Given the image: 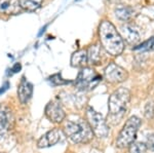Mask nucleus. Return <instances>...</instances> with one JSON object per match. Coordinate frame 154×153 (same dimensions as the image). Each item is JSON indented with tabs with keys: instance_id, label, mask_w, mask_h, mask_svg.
I'll list each match as a JSON object with an SVG mask.
<instances>
[{
	"instance_id": "1",
	"label": "nucleus",
	"mask_w": 154,
	"mask_h": 153,
	"mask_svg": "<svg viewBox=\"0 0 154 153\" xmlns=\"http://www.w3.org/2000/svg\"><path fill=\"white\" fill-rule=\"evenodd\" d=\"M99 39L102 48L108 55L118 57L125 50V41L111 22L106 20L101 22L99 26Z\"/></svg>"
},
{
	"instance_id": "2",
	"label": "nucleus",
	"mask_w": 154,
	"mask_h": 153,
	"mask_svg": "<svg viewBox=\"0 0 154 153\" xmlns=\"http://www.w3.org/2000/svg\"><path fill=\"white\" fill-rule=\"evenodd\" d=\"M131 92L125 87L117 88L111 93L108 100V121L117 124L125 115L131 102Z\"/></svg>"
},
{
	"instance_id": "3",
	"label": "nucleus",
	"mask_w": 154,
	"mask_h": 153,
	"mask_svg": "<svg viewBox=\"0 0 154 153\" xmlns=\"http://www.w3.org/2000/svg\"><path fill=\"white\" fill-rule=\"evenodd\" d=\"M63 132L66 137L76 144H88L95 136L86 120L82 118L67 120L63 127Z\"/></svg>"
},
{
	"instance_id": "4",
	"label": "nucleus",
	"mask_w": 154,
	"mask_h": 153,
	"mask_svg": "<svg viewBox=\"0 0 154 153\" xmlns=\"http://www.w3.org/2000/svg\"><path fill=\"white\" fill-rule=\"evenodd\" d=\"M141 123V119L137 116H131L128 118L116 138V146L118 148L130 147L135 142Z\"/></svg>"
},
{
	"instance_id": "5",
	"label": "nucleus",
	"mask_w": 154,
	"mask_h": 153,
	"mask_svg": "<svg viewBox=\"0 0 154 153\" xmlns=\"http://www.w3.org/2000/svg\"><path fill=\"white\" fill-rule=\"evenodd\" d=\"M86 122L88 123L89 127L93 130L94 135L98 138H106L109 135V125L107 120L104 118L101 113L97 111L91 107H88L86 109L85 113Z\"/></svg>"
},
{
	"instance_id": "6",
	"label": "nucleus",
	"mask_w": 154,
	"mask_h": 153,
	"mask_svg": "<svg viewBox=\"0 0 154 153\" xmlns=\"http://www.w3.org/2000/svg\"><path fill=\"white\" fill-rule=\"evenodd\" d=\"M101 81V76L96 72L94 68L83 67L75 80V85L80 90H94Z\"/></svg>"
},
{
	"instance_id": "7",
	"label": "nucleus",
	"mask_w": 154,
	"mask_h": 153,
	"mask_svg": "<svg viewBox=\"0 0 154 153\" xmlns=\"http://www.w3.org/2000/svg\"><path fill=\"white\" fill-rule=\"evenodd\" d=\"M44 114L49 121L54 123V124L62 123L66 118V112L58 99H54L46 104L45 109H44Z\"/></svg>"
},
{
	"instance_id": "8",
	"label": "nucleus",
	"mask_w": 154,
	"mask_h": 153,
	"mask_svg": "<svg viewBox=\"0 0 154 153\" xmlns=\"http://www.w3.org/2000/svg\"><path fill=\"white\" fill-rule=\"evenodd\" d=\"M128 77V73L125 68L116 63H110L104 70V78L112 84H118L125 81Z\"/></svg>"
},
{
	"instance_id": "9",
	"label": "nucleus",
	"mask_w": 154,
	"mask_h": 153,
	"mask_svg": "<svg viewBox=\"0 0 154 153\" xmlns=\"http://www.w3.org/2000/svg\"><path fill=\"white\" fill-rule=\"evenodd\" d=\"M62 133L59 129H54L48 130V133H45L43 136H41L39 138V140L37 141V147L38 148H48L51 147L54 145H56L57 143L60 142L61 140Z\"/></svg>"
},
{
	"instance_id": "10",
	"label": "nucleus",
	"mask_w": 154,
	"mask_h": 153,
	"mask_svg": "<svg viewBox=\"0 0 154 153\" xmlns=\"http://www.w3.org/2000/svg\"><path fill=\"white\" fill-rule=\"evenodd\" d=\"M120 36L123 41H126V43L131 45H136L137 43L140 42L141 36L139 31L131 24H125L120 27Z\"/></svg>"
},
{
	"instance_id": "11",
	"label": "nucleus",
	"mask_w": 154,
	"mask_h": 153,
	"mask_svg": "<svg viewBox=\"0 0 154 153\" xmlns=\"http://www.w3.org/2000/svg\"><path fill=\"white\" fill-rule=\"evenodd\" d=\"M33 95V85L26 79V77H22L18 86V98L21 104L26 105L31 100Z\"/></svg>"
},
{
	"instance_id": "12",
	"label": "nucleus",
	"mask_w": 154,
	"mask_h": 153,
	"mask_svg": "<svg viewBox=\"0 0 154 153\" xmlns=\"http://www.w3.org/2000/svg\"><path fill=\"white\" fill-rule=\"evenodd\" d=\"M21 11L19 0H0V14H17Z\"/></svg>"
},
{
	"instance_id": "13",
	"label": "nucleus",
	"mask_w": 154,
	"mask_h": 153,
	"mask_svg": "<svg viewBox=\"0 0 154 153\" xmlns=\"http://www.w3.org/2000/svg\"><path fill=\"white\" fill-rule=\"evenodd\" d=\"M88 53V64L100 65L102 63V47L99 44H91L86 49Z\"/></svg>"
},
{
	"instance_id": "14",
	"label": "nucleus",
	"mask_w": 154,
	"mask_h": 153,
	"mask_svg": "<svg viewBox=\"0 0 154 153\" xmlns=\"http://www.w3.org/2000/svg\"><path fill=\"white\" fill-rule=\"evenodd\" d=\"M71 65L76 68H83L88 65L86 49H78L71 56Z\"/></svg>"
},
{
	"instance_id": "15",
	"label": "nucleus",
	"mask_w": 154,
	"mask_h": 153,
	"mask_svg": "<svg viewBox=\"0 0 154 153\" xmlns=\"http://www.w3.org/2000/svg\"><path fill=\"white\" fill-rule=\"evenodd\" d=\"M115 16L120 21L128 22L133 18L134 9L128 5H119L115 8Z\"/></svg>"
},
{
	"instance_id": "16",
	"label": "nucleus",
	"mask_w": 154,
	"mask_h": 153,
	"mask_svg": "<svg viewBox=\"0 0 154 153\" xmlns=\"http://www.w3.org/2000/svg\"><path fill=\"white\" fill-rule=\"evenodd\" d=\"M43 0H19L21 9L26 11H35L41 6Z\"/></svg>"
},
{
	"instance_id": "17",
	"label": "nucleus",
	"mask_w": 154,
	"mask_h": 153,
	"mask_svg": "<svg viewBox=\"0 0 154 153\" xmlns=\"http://www.w3.org/2000/svg\"><path fill=\"white\" fill-rule=\"evenodd\" d=\"M9 124H11V120L8 115L5 112H0V141L5 138Z\"/></svg>"
},
{
	"instance_id": "18",
	"label": "nucleus",
	"mask_w": 154,
	"mask_h": 153,
	"mask_svg": "<svg viewBox=\"0 0 154 153\" xmlns=\"http://www.w3.org/2000/svg\"><path fill=\"white\" fill-rule=\"evenodd\" d=\"M135 50H142V51H151L154 50V36L151 38H149L148 40L144 41L142 44H140L139 46L134 47Z\"/></svg>"
},
{
	"instance_id": "19",
	"label": "nucleus",
	"mask_w": 154,
	"mask_h": 153,
	"mask_svg": "<svg viewBox=\"0 0 154 153\" xmlns=\"http://www.w3.org/2000/svg\"><path fill=\"white\" fill-rule=\"evenodd\" d=\"M147 146L145 143L134 142L130 146V153H147Z\"/></svg>"
},
{
	"instance_id": "20",
	"label": "nucleus",
	"mask_w": 154,
	"mask_h": 153,
	"mask_svg": "<svg viewBox=\"0 0 154 153\" xmlns=\"http://www.w3.org/2000/svg\"><path fill=\"white\" fill-rule=\"evenodd\" d=\"M144 114L145 117L148 119H152L154 117V104L152 102H148L145 106V109H144Z\"/></svg>"
},
{
	"instance_id": "21",
	"label": "nucleus",
	"mask_w": 154,
	"mask_h": 153,
	"mask_svg": "<svg viewBox=\"0 0 154 153\" xmlns=\"http://www.w3.org/2000/svg\"><path fill=\"white\" fill-rule=\"evenodd\" d=\"M51 82H53L54 85H62V84H65V83H68L69 81L64 80L61 77V74H54V75L51 77Z\"/></svg>"
},
{
	"instance_id": "22",
	"label": "nucleus",
	"mask_w": 154,
	"mask_h": 153,
	"mask_svg": "<svg viewBox=\"0 0 154 153\" xmlns=\"http://www.w3.org/2000/svg\"><path fill=\"white\" fill-rule=\"evenodd\" d=\"M147 149L154 151V134H149L147 136V141H146Z\"/></svg>"
},
{
	"instance_id": "23",
	"label": "nucleus",
	"mask_w": 154,
	"mask_h": 153,
	"mask_svg": "<svg viewBox=\"0 0 154 153\" xmlns=\"http://www.w3.org/2000/svg\"><path fill=\"white\" fill-rule=\"evenodd\" d=\"M1 153H2V152H1Z\"/></svg>"
}]
</instances>
